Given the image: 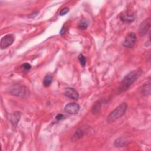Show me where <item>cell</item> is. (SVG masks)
I'll list each match as a JSON object with an SVG mask.
<instances>
[{
	"mask_svg": "<svg viewBox=\"0 0 151 151\" xmlns=\"http://www.w3.org/2000/svg\"><path fill=\"white\" fill-rule=\"evenodd\" d=\"M142 73L141 69H137L130 72L127 74L123 79L122 80L120 86L119 87V90L120 91H124L127 90L131 85L140 76Z\"/></svg>",
	"mask_w": 151,
	"mask_h": 151,
	"instance_id": "cell-1",
	"label": "cell"
},
{
	"mask_svg": "<svg viewBox=\"0 0 151 151\" xmlns=\"http://www.w3.org/2000/svg\"><path fill=\"white\" fill-rule=\"evenodd\" d=\"M127 108V105L126 103H121L109 114L107 118V122L110 123L117 120L125 113Z\"/></svg>",
	"mask_w": 151,
	"mask_h": 151,
	"instance_id": "cell-2",
	"label": "cell"
},
{
	"mask_svg": "<svg viewBox=\"0 0 151 151\" xmlns=\"http://www.w3.org/2000/svg\"><path fill=\"white\" fill-rule=\"evenodd\" d=\"M9 93L15 96L26 97L29 94V89L25 86L20 84H15L11 87L8 90Z\"/></svg>",
	"mask_w": 151,
	"mask_h": 151,
	"instance_id": "cell-3",
	"label": "cell"
},
{
	"mask_svg": "<svg viewBox=\"0 0 151 151\" xmlns=\"http://www.w3.org/2000/svg\"><path fill=\"white\" fill-rule=\"evenodd\" d=\"M137 37L134 32H129L123 42V46L127 48H133L136 42Z\"/></svg>",
	"mask_w": 151,
	"mask_h": 151,
	"instance_id": "cell-4",
	"label": "cell"
},
{
	"mask_svg": "<svg viewBox=\"0 0 151 151\" xmlns=\"http://www.w3.org/2000/svg\"><path fill=\"white\" fill-rule=\"evenodd\" d=\"M15 40L13 34H7L4 36L0 41V47L1 49H5L11 45Z\"/></svg>",
	"mask_w": 151,
	"mask_h": 151,
	"instance_id": "cell-5",
	"label": "cell"
},
{
	"mask_svg": "<svg viewBox=\"0 0 151 151\" xmlns=\"http://www.w3.org/2000/svg\"><path fill=\"white\" fill-rule=\"evenodd\" d=\"M150 28V19L147 18L145 19L139 25V34L141 36L145 35L147 32L149 31Z\"/></svg>",
	"mask_w": 151,
	"mask_h": 151,
	"instance_id": "cell-6",
	"label": "cell"
},
{
	"mask_svg": "<svg viewBox=\"0 0 151 151\" xmlns=\"http://www.w3.org/2000/svg\"><path fill=\"white\" fill-rule=\"evenodd\" d=\"M88 129H89L88 127H87L86 126H83L78 128L73 134L72 137V140L76 141L82 138L86 133L88 132Z\"/></svg>",
	"mask_w": 151,
	"mask_h": 151,
	"instance_id": "cell-7",
	"label": "cell"
},
{
	"mask_svg": "<svg viewBox=\"0 0 151 151\" xmlns=\"http://www.w3.org/2000/svg\"><path fill=\"white\" fill-rule=\"evenodd\" d=\"M80 110V106L76 103H70L67 104L64 107V111L71 114H77Z\"/></svg>",
	"mask_w": 151,
	"mask_h": 151,
	"instance_id": "cell-8",
	"label": "cell"
},
{
	"mask_svg": "<svg viewBox=\"0 0 151 151\" xmlns=\"http://www.w3.org/2000/svg\"><path fill=\"white\" fill-rule=\"evenodd\" d=\"M64 95L73 100H77L78 99V92L73 88L68 87L65 89L64 92Z\"/></svg>",
	"mask_w": 151,
	"mask_h": 151,
	"instance_id": "cell-9",
	"label": "cell"
},
{
	"mask_svg": "<svg viewBox=\"0 0 151 151\" xmlns=\"http://www.w3.org/2000/svg\"><path fill=\"white\" fill-rule=\"evenodd\" d=\"M21 118V113L19 111L14 112L11 116V122L13 128H16L17 126L18 123L19 121Z\"/></svg>",
	"mask_w": 151,
	"mask_h": 151,
	"instance_id": "cell-10",
	"label": "cell"
},
{
	"mask_svg": "<svg viewBox=\"0 0 151 151\" xmlns=\"http://www.w3.org/2000/svg\"><path fill=\"white\" fill-rule=\"evenodd\" d=\"M120 19L124 22L131 23L134 21L135 17L134 15L131 14H123L120 15Z\"/></svg>",
	"mask_w": 151,
	"mask_h": 151,
	"instance_id": "cell-11",
	"label": "cell"
},
{
	"mask_svg": "<svg viewBox=\"0 0 151 151\" xmlns=\"http://www.w3.org/2000/svg\"><path fill=\"white\" fill-rule=\"evenodd\" d=\"M151 84L150 81L146 83L142 87L141 89V93L144 96H148L150 94V90H151Z\"/></svg>",
	"mask_w": 151,
	"mask_h": 151,
	"instance_id": "cell-12",
	"label": "cell"
},
{
	"mask_svg": "<svg viewBox=\"0 0 151 151\" xmlns=\"http://www.w3.org/2000/svg\"><path fill=\"white\" fill-rule=\"evenodd\" d=\"M53 77L52 75L48 74H47L43 80V84L45 87H48L51 85L52 82Z\"/></svg>",
	"mask_w": 151,
	"mask_h": 151,
	"instance_id": "cell-13",
	"label": "cell"
},
{
	"mask_svg": "<svg viewBox=\"0 0 151 151\" xmlns=\"http://www.w3.org/2000/svg\"><path fill=\"white\" fill-rule=\"evenodd\" d=\"M88 26V23L86 19H81L78 23V28L80 29H86Z\"/></svg>",
	"mask_w": 151,
	"mask_h": 151,
	"instance_id": "cell-14",
	"label": "cell"
},
{
	"mask_svg": "<svg viewBox=\"0 0 151 151\" xmlns=\"http://www.w3.org/2000/svg\"><path fill=\"white\" fill-rule=\"evenodd\" d=\"M125 144H126V142L123 137H119L114 142V145L116 147H122V146H124Z\"/></svg>",
	"mask_w": 151,
	"mask_h": 151,
	"instance_id": "cell-15",
	"label": "cell"
},
{
	"mask_svg": "<svg viewBox=\"0 0 151 151\" xmlns=\"http://www.w3.org/2000/svg\"><path fill=\"white\" fill-rule=\"evenodd\" d=\"M100 107H101L100 102L99 101L96 102L95 104L93 105V107L92 108V112L93 113H96L98 112L100 109Z\"/></svg>",
	"mask_w": 151,
	"mask_h": 151,
	"instance_id": "cell-16",
	"label": "cell"
},
{
	"mask_svg": "<svg viewBox=\"0 0 151 151\" xmlns=\"http://www.w3.org/2000/svg\"><path fill=\"white\" fill-rule=\"evenodd\" d=\"M78 59L81 66L84 67L86 64V58L85 56L83 55L82 54H80L78 56Z\"/></svg>",
	"mask_w": 151,
	"mask_h": 151,
	"instance_id": "cell-17",
	"label": "cell"
},
{
	"mask_svg": "<svg viewBox=\"0 0 151 151\" xmlns=\"http://www.w3.org/2000/svg\"><path fill=\"white\" fill-rule=\"evenodd\" d=\"M31 68V65L27 63H25L22 65V68L25 71H29Z\"/></svg>",
	"mask_w": 151,
	"mask_h": 151,
	"instance_id": "cell-18",
	"label": "cell"
},
{
	"mask_svg": "<svg viewBox=\"0 0 151 151\" xmlns=\"http://www.w3.org/2000/svg\"><path fill=\"white\" fill-rule=\"evenodd\" d=\"M69 12V8L68 7H65L64 8H63L60 12V15L61 16H63L65 15V14H67L68 12Z\"/></svg>",
	"mask_w": 151,
	"mask_h": 151,
	"instance_id": "cell-19",
	"label": "cell"
},
{
	"mask_svg": "<svg viewBox=\"0 0 151 151\" xmlns=\"http://www.w3.org/2000/svg\"><path fill=\"white\" fill-rule=\"evenodd\" d=\"M64 118V116L62 114H58L55 116V119L57 120H58V121L61 120H63Z\"/></svg>",
	"mask_w": 151,
	"mask_h": 151,
	"instance_id": "cell-20",
	"label": "cell"
},
{
	"mask_svg": "<svg viewBox=\"0 0 151 151\" xmlns=\"http://www.w3.org/2000/svg\"><path fill=\"white\" fill-rule=\"evenodd\" d=\"M65 31H66V29L64 28V25L62 27V28H61V31H60V34L61 35H63V34H64L65 32Z\"/></svg>",
	"mask_w": 151,
	"mask_h": 151,
	"instance_id": "cell-21",
	"label": "cell"
}]
</instances>
